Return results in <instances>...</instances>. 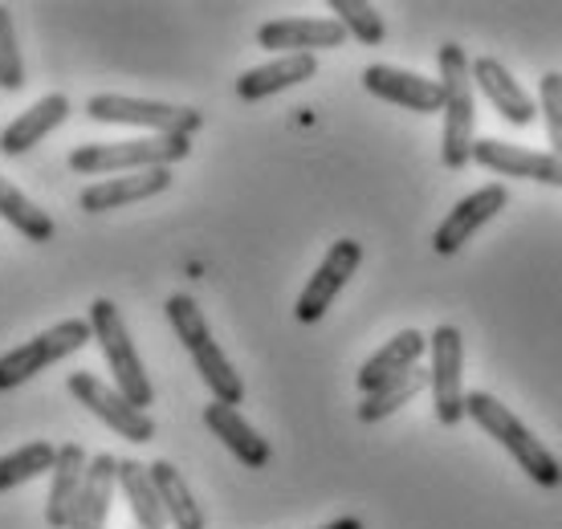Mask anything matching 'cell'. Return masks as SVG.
Masks as SVG:
<instances>
[{
  "label": "cell",
  "instance_id": "44dd1931",
  "mask_svg": "<svg viewBox=\"0 0 562 529\" xmlns=\"http://www.w3.org/2000/svg\"><path fill=\"white\" fill-rule=\"evenodd\" d=\"M114 488H119V457L99 452V457L86 464L82 493H78V505H74V517L66 529H106Z\"/></svg>",
  "mask_w": 562,
  "mask_h": 529
},
{
  "label": "cell",
  "instance_id": "4dcf8cb0",
  "mask_svg": "<svg viewBox=\"0 0 562 529\" xmlns=\"http://www.w3.org/2000/svg\"><path fill=\"white\" fill-rule=\"evenodd\" d=\"M318 529H363V521L359 517H335V521H326V526Z\"/></svg>",
  "mask_w": 562,
  "mask_h": 529
},
{
  "label": "cell",
  "instance_id": "2e32d148",
  "mask_svg": "<svg viewBox=\"0 0 562 529\" xmlns=\"http://www.w3.org/2000/svg\"><path fill=\"white\" fill-rule=\"evenodd\" d=\"M473 86L493 102V111L514 126H530L538 119V102L497 57H477L473 61Z\"/></svg>",
  "mask_w": 562,
  "mask_h": 529
},
{
  "label": "cell",
  "instance_id": "ffe728a7",
  "mask_svg": "<svg viewBox=\"0 0 562 529\" xmlns=\"http://www.w3.org/2000/svg\"><path fill=\"white\" fill-rule=\"evenodd\" d=\"M86 457L82 444H61L57 448V460L49 469V497H45V526L49 529H66L74 517V505H78V493H82L86 481Z\"/></svg>",
  "mask_w": 562,
  "mask_h": 529
},
{
  "label": "cell",
  "instance_id": "8fae6325",
  "mask_svg": "<svg viewBox=\"0 0 562 529\" xmlns=\"http://www.w3.org/2000/svg\"><path fill=\"white\" fill-rule=\"evenodd\" d=\"M509 204V192L506 183H485V188H477L473 195H464V200H457L452 204V212L440 221V228L432 233V249L440 252V257H452V252H461L469 240L477 237L481 228L497 216V212Z\"/></svg>",
  "mask_w": 562,
  "mask_h": 529
},
{
  "label": "cell",
  "instance_id": "5bb4252c",
  "mask_svg": "<svg viewBox=\"0 0 562 529\" xmlns=\"http://www.w3.org/2000/svg\"><path fill=\"white\" fill-rule=\"evenodd\" d=\"M473 164L485 171L502 176V180H535L562 188V159L554 151H530V147H514L502 139H477L473 143Z\"/></svg>",
  "mask_w": 562,
  "mask_h": 529
},
{
  "label": "cell",
  "instance_id": "484cf974",
  "mask_svg": "<svg viewBox=\"0 0 562 529\" xmlns=\"http://www.w3.org/2000/svg\"><path fill=\"white\" fill-rule=\"evenodd\" d=\"M54 460H57V448L49 444V440H29V444L4 452V457H0V493L45 476L54 469Z\"/></svg>",
  "mask_w": 562,
  "mask_h": 529
},
{
  "label": "cell",
  "instance_id": "e0dca14e",
  "mask_svg": "<svg viewBox=\"0 0 562 529\" xmlns=\"http://www.w3.org/2000/svg\"><path fill=\"white\" fill-rule=\"evenodd\" d=\"M66 119H70V98H66V94L37 98L29 111H21L13 123L0 131V155L16 159V155L33 151L37 143L54 135L57 126H66Z\"/></svg>",
  "mask_w": 562,
  "mask_h": 529
},
{
  "label": "cell",
  "instance_id": "ba28073f",
  "mask_svg": "<svg viewBox=\"0 0 562 529\" xmlns=\"http://www.w3.org/2000/svg\"><path fill=\"white\" fill-rule=\"evenodd\" d=\"M66 387H70L74 399H78L94 419H102L114 436H123L131 444H151L155 440V419L147 416V412H139L131 399H123L111 383H102L94 371H74V375H66Z\"/></svg>",
  "mask_w": 562,
  "mask_h": 529
},
{
  "label": "cell",
  "instance_id": "3957f363",
  "mask_svg": "<svg viewBox=\"0 0 562 529\" xmlns=\"http://www.w3.org/2000/svg\"><path fill=\"white\" fill-rule=\"evenodd\" d=\"M164 314H168L171 330H176V338L183 342V350L196 362V375L204 379V387L212 391V399L228 407H240L245 383H240L237 367L228 362L225 350L216 347V338H212L209 322H204V309L196 306V297H192V293H171L168 302H164Z\"/></svg>",
  "mask_w": 562,
  "mask_h": 529
},
{
  "label": "cell",
  "instance_id": "83f0119b",
  "mask_svg": "<svg viewBox=\"0 0 562 529\" xmlns=\"http://www.w3.org/2000/svg\"><path fill=\"white\" fill-rule=\"evenodd\" d=\"M330 13H335V21L347 29V37H355V42L383 45V37H387L380 9L367 4V0H330Z\"/></svg>",
  "mask_w": 562,
  "mask_h": 529
},
{
  "label": "cell",
  "instance_id": "ac0fdd59",
  "mask_svg": "<svg viewBox=\"0 0 562 529\" xmlns=\"http://www.w3.org/2000/svg\"><path fill=\"white\" fill-rule=\"evenodd\" d=\"M424 350H428V338H424L420 330H400L392 342H383V347L375 350L363 367H359L355 383H359V391H363V395L387 387V383L404 379L408 371H416V362L424 359Z\"/></svg>",
  "mask_w": 562,
  "mask_h": 529
},
{
  "label": "cell",
  "instance_id": "6da1fadb",
  "mask_svg": "<svg viewBox=\"0 0 562 529\" xmlns=\"http://www.w3.org/2000/svg\"><path fill=\"white\" fill-rule=\"evenodd\" d=\"M464 416L473 419L490 440H497V444L506 448L509 457L518 460L521 473L530 476L535 485H542V488L562 485L559 457H554V452H550V448L542 444V440H538V436L530 432V428H526L497 395H490V391H469V395H464Z\"/></svg>",
  "mask_w": 562,
  "mask_h": 529
},
{
  "label": "cell",
  "instance_id": "f546056e",
  "mask_svg": "<svg viewBox=\"0 0 562 529\" xmlns=\"http://www.w3.org/2000/svg\"><path fill=\"white\" fill-rule=\"evenodd\" d=\"M538 111L547 119L550 147H554V155L562 159V74L559 70L542 74V82H538Z\"/></svg>",
  "mask_w": 562,
  "mask_h": 529
},
{
  "label": "cell",
  "instance_id": "d6986e66",
  "mask_svg": "<svg viewBox=\"0 0 562 529\" xmlns=\"http://www.w3.org/2000/svg\"><path fill=\"white\" fill-rule=\"evenodd\" d=\"M204 428H209V432L216 436L240 464H245V469H266L269 457H273V452H269V440L257 432L249 419L240 416L237 407L216 404V399H212V404L204 407Z\"/></svg>",
  "mask_w": 562,
  "mask_h": 529
},
{
  "label": "cell",
  "instance_id": "277c9868",
  "mask_svg": "<svg viewBox=\"0 0 562 529\" xmlns=\"http://www.w3.org/2000/svg\"><path fill=\"white\" fill-rule=\"evenodd\" d=\"M192 155V139L183 135H147V139H119V143H82L70 151V171L90 176V180H111V176H131V171L171 168Z\"/></svg>",
  "mask_w": 562,
  "mask_h": 529
},
{
  "label": "cell",
  "instance_id": "7402d4cb",
  "mask_svg": "<svg viewBox=\"0 0 562 529\" xmlns=\"http://www.w3.org/2000/svg\"><path fill=\"white\" fill-rule=\"evenodd\" d=\"M318 74V57L314 54H290V57H273L266 66H254L237 78V98L240 102H261L269 94H281L290 86H302Z\"/></svg>",
  "mask_w": 562,
  "mask_h": 529
},
{
  "label": "cell",
  "instance_id": "cb8c5ba5",
  "mask_svg": "<svg viewBox=\"0 0 562 529\" xmlns=\"http://www.w3.org/2000/svg\"><path fill=\"white\" fill-rule=\"evenodd\" d=\"M0 221L16 228L29 245H49L57 237V224L45 209H37L9 176H0Z\"/></svg>",
  "mask_w": 562,
  "mask_h": 529
},
{
  "label": "cell",
  "instance_id": "9c48e42d",
  "mask_svg": "<svg viewBox=\"0 0 562 529\" xmlns=\"http://www.w3.org/2000/svg\"><path fill=\"white\" fill-rule=\"evenodd\" d=\"M432 350V371H428V391H432V412L445 428H457L464 419V338L457 326H436L428 338Z\"/></svg>",
  "mask_w": 562,
  "mask_h": 529
},
{
  "label": "cell",
  "instance_id": "f1b7e54d",
  "mask_svg": "<svg viewBox=\"0 0 562 529\" xmlns=\"http://www.w3.org/2000/svg\"><path fill=\"white\" fill-rule=\"evenodd\" d=\"M25 86V57H21V42H16L13 13L0 4V90L16 94Z\"/></svg>",
  "mask_w": 562,
  "mask_h": 529
},
{
  "label": "cell",
  "instance_id": "30bf717a",
  "mask_svg": "<svg viewBox=\"0 0 562 529\" xmlns=\"http://www.w3.org/2000/svg\"><path fill=\"white\" fill-rule=\"evenodd\" d=\"M363 264V245L351 237L335 240L330 249H326L323 264L310 273V281L302 285L294 302V318L302 326H314V322H323V314L335 306V297L347 290V281L355 278V269Z\"/></svg>",
  "mask_w": 562,
  "mask_h": 529
},
{
  "label": "cell",
  "instance_id": "9a60e30c",
  "mask_svg": "<svg viewBox=\"0 0 562 529\" xmlns=\"http://www.w3.org/2000/svg\"><path fill=\"white\" fill-rule=\"evenodd\" d=\"M171 188V168H151V171H131V176H111V180H94L90 188H82L78 209L99 216V212L127 209L151 195H164Z\"/></svg>",
  "mask_w": 562,
  "mask_h": 529
},
{
  "label": "cell",
  "instance_id": "52a82bcc",
  "mask_svg": "<svg viewBox=\"0 0 562 529\" xmlns=\"http://www.w3.org/2000/svg\"><path fill=\"white\" fill-rule=\"evenodd\" d=\"M86 342H94L90 322L61 318L57 326L42 330L37 338H29L21 347L4 350V354H0V391H13V387H21V383H29V379H37L42 371H49L54 362L78 354Z\"/></svg>",
  "mask_w": 562,
  "mask_h": 529
},
{
  "label": "cell",
  "instance_id": "5b68a950",
  "mask_svg": "<svg viewBox=\"0 0 562 529\" xmlns=\"http://www.w3.org/2000/svg\"><path fill=\"white\" fill-rule=\"evenodd\" d=\"M86 322H90L94 342L102 347V359H106V367H111L114 391H119L123 399H131L139 412H147V407L155 404V387H151V379H147V367H143L139 350H135V342H131L123 309L114 306L111 297H94Z\"/></svg>",
  "mask_w": 562,
  "mask_h": 529
},
{
  "label": "cell",
  "instance_id": "8992f818",
  "mask_svg": "<svg viewBox=\"0 0 562 529\" xmlns=\"http://www.w3.org/2000/svg\"><path fill=\"white\" fill-rule=\"evenodd\" d=\"M86 114L106 126H139L147 135H183V139H192L204 126V114L196 106H176V102L127 94H90L86 98Z\"/></svg>",
  "mask_w": 562,
  "mask_h": 529
},
{
  "label": "cell",
  "instance_id": "d4e9b609",
  "mask_svg": "<svg viewBox=\"0 0 562 529\" xmlns=\"http://www.w3.org/2000/svg\"><path fill=\"white\" fill-rule=\"evenodd\" d=\"M119 488L127 497V509L135 517V529H168V514L159 505L151 469L139 460H119Z\"/></svg>",
  "mask_w": 562,
  "mask_h": 529
},
{
  "label": "cell",
  "instance_id": "7c38bea8",
  "mask_svg": "<svg viewBox=\"0 0 562 529\" xmlns=\"http://www.w3.org/2000/svg\"><path fill=\"white\" fill-rule=\"evenodd\" d=\"M363 90L367 94L383 98V102H392V106H404V111H416V114H440L445 111V86L440 78H424V74H412V70H400V66H367L363 70Z\"/></svg>",
  "mask_w": 562,
  "mask_h": 529
},
{
  "label": "cell",
  "instance_id": "4fadbf2b",
  "mask_svg": "<svg viewBox=\"0 0 562 529\" xmlns=\"http://www.w3.org/2000/svg\"><path fill=\"white\" fill-rule=\"evenodd\" d=\"M342 42H347V29L338 25L335 16H278L257 29V45L278 49V57L338 49Z\"/></svg>",
  "mask_w": 562,
  "mask_h": 529
},
{
  "label": "cell",
  "instance_id": "4316f807",
  "mask_svg": "<svg viewBox=\"0 0 562 529\" xmlns=\"http://www.w3.org/2000/svg\"><path fill=\"white\" fill-rule=\"evenodd\" d=\"M424 387H428V371L416 367V371H408L404 379H395V383H387V387L363 395V404L355 407V416L363 419V424H380V419L395 416L400 407H408Z\"/></svg>",
  "mask_w": 562,
  "mask_h": 529
},
{
  "label": "cell",
  "instance_id": "7a4b0ae2",
  "mask_svg": "<svg viewBox=\"0 0 562 529\" xmlns=\"http://www.w3.org/2000/svg\"><path fill=\"white\" fill-rule=\"evenodd\" d=\"M440 86H445V135H440V164L449 171H464L473 164L477 143V98H473V61L461 45H440Z\"/></svg>",
  "mask_w": 562,
  "mask_h": 529
},
{
  "label": "cell",
  "instance_id": "603a6c76",
  "mask_svg": "<svg viewBox=\"0 0 562 529\" xmlns=\"http://www.w3.org/2000/svg\"><path fill=\"white\" fill-rule=\"evenodd\" d=\"M147 469H151L155 493H159V505H164L171 529H204L209 526V521H204V509L196 505L192 488H188L183 473L171 464V460H155V464H147Z\"/></svg>",
  "mask_w": 562,
  "mask_h": 529
}]
</instances>
